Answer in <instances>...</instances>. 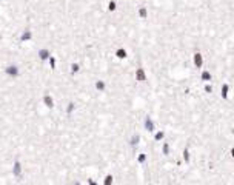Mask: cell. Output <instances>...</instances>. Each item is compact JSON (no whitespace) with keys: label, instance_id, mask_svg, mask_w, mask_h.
<instances>
[{"label":"cell","instance_id":"cell-1","mask_svg":"<svg viewBox=\"0 0 234 185\" xmlns=\"http://www.w3.org/2000/svg\"><path fill=\"white\" fill-rule=\"evenodd\" d=\"M136 17L139 20H148L149 18V9L145 6V5H140L136 8Z\"/></svg>","mask_w":234,"mask_h":185},{"label":"cell","instance_id":"cell-2","mask_svg":"<svg viewBox=\"0 0 234 185\" xmlns=\"http://www.w3.org/2000/svg\"><path fill=\"white\" fill-rule=\"evenodd\" d=\"M119 9H120L119 0H107V13L114 14V13H119Z\"/></svg>","mask_w":234,"mask_h":185},{"label":"cell","instance_id":"cell-3","mask_svg":"<svg viewBox=\"0 0 234 185\" xmlns=\"http://www.w3.org/2000/svg\"><path fill=\"white\" fill-rule=\"evenodd\" d=\"M114 56H116V59H119V60H128L129 59V51L123 48V46H120V48H117L116 51H114Z\"/></svg>","mask_w":234,"mask_h":185},{"label":"cell","instance_id":"cell-4","mask_svg":"<svg viewBox=\"0 0 234 185\" xmlns=\"http://www.w3.org/2000/svg\"><path fill=\"white\" fill-rule=\"evenodd\" d=\"M94 88H96L97 91H100V92L107 91V82L99 79V80H96V83H94Z\"/></svg>","mask_w":234,"mask_h":185},{"label":"cell","instance_id":"cell-5","mask_svg":"<svg viewBox=\"0 0 234 185\" xmlns=\"http://www.w3.org/2000/svg\"><path fill=\"white\" fill-rule=\"evenodd\" d=\"M43 103L49 108V110H53L54 108V99L49 96V94H46V96H43Z\"/></svg>","mask_w":234,"mask_h":185},{"label":"cell","instance_id":"cell-6","mask_svg":"<svg viewBox=\"0 0 234 185\" xmlns=\"http://www.w3.org/2000/svg\"><path fill=\"white\" fill-rule=\"evenodd\" d=\"M13 174H14L16 177H20V176H22V165H20L18 161H16L14 165H13Z\"/></svg>","mask_w":234,"mask_h":185},{"label":"cell","instance_id":"cell-7","mask_svg":"<svg viewBox=\"0 0 234 185\" xmlns=\"http://www.w3.org/2000/svg\"><path fill=\"white\" fill-rule=\"evenodd\" d=\"M79 71H80V63H79V62H72L71 65H70V74H71V76H75Z\"/></svg>","mask_w":234,"mask_h":185},{"label":"cell","instance_id":"cell-8","mask_svg":"<svg viewBox=\"0 0 234 185\" xmlns=\"http://www.w3.org/2000/svg\"><path fill=\"white\" fill-rule=\"evenodd\" d=\"M49 57H51L49 50L43 48V50H40V51H39V59H40V60H49Z\"/></svg>","mask_w":234,"mask_h":185},{"label":"cell","instance_id":"cell-9","mask_svg":"<svg viewBox=\"0 0 234 185\" xmlns=\"http://www.w3.org/2000/svg\"><path fill=\"white\" fill-rule=\"evenodd\" d=\"M18 70L17 66H14V65H9L8 68H6V74H9V76H17Z\"/></svg>","mask_w":234,"mask_h":185},{"label":"cell","instance_id":"cell-10","mask_svg":"<svg viewBox=\"0 0 234 185\" xmlns=\"http://www.w3.org/2000/svg\"><path fill=\"white\" fill-rule=\"evenodd\" d=\"M112 181H114V176L109 173L105 176V181H103V185H112Z\"/></svg>","mask_w":234,"mask_h":185},{"label":"cell","instance_id":"cell-11","mask_svg":"<svg viewBox=\"0 0 234 185\" xmlns=\"http://www.w3.org/2000/svg\"><path fill=\"white\" fill-rule=\"evenodd\" d=\"M74 108H75V103H74V102H70L68 107H66V114H72V113H74Z\"/></svg>","mask_w":234,"mask_h":185},{"label":"cell","instance_id":"cell-12","mask_svg":"<svg viewBox=\"0 0 234 185\" xmlns=\"http://www.w3.org/2000/svg\"><path fill=\"white\" fill-rule=\"evenodd\" d=\"M29 39H31V33L29 31H26V33L22 34V40H29Z\"/></svg>","mask_w":234,"mask_h":185},{"label":"cell","instance_id":"cell-13","mask_svg":"<svg viewBox=\"0 0 234 185\" xmlns=\"http://www.w3.org/2000/svg\"><path fill=\"white\" fill-rule=\"evenodd\" d=\"M49 66H51V70H55V59L54 57H49Z\"/></svg>","mask_w":234,"mask_h":185},{"label":"cell","instance_id":"cell-14","mask_svg":"<svg viewBox=\"0 0 234 185\" xmlns=\"http://www.w3.org/2000/svg\"><path fill=\"white\" fill-rule=\"evenodd\" d=\"M88 185H97V182H96V181H92L91 177H88Z\"/></svg>","mask_w":234,"mask_h":185},{"label":"cell","instance_id":"cell-15","mask_svg":"<svg viewBox=\"0 0 234 185\" xmlns=\"http://www.w3.org/2000/svg\"><path fill=\"white\" fill-rule=\"evenodd\" d=\"M74 185H80V184H79V182H75V184H74Z\"/></svg>","mask_w":234,"mask_h":185}]
</instances>
